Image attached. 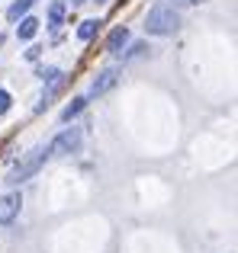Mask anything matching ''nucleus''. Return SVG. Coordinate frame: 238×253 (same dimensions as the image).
I'll list each match as a JSON object with an SVG mask.
<instances>
[{
  "instance_id": "obj_1",
  "label": "nucleus",
  "mask_w": 238,
  "mask_h": 253,
  "mask_svg": "<svg viewBox=\"0 0 238 253\" xmlns=\"http://www.w3.org/2000/svg\"><path fill=\"white\" fill-rule=\"evenodd\" d=\"M177 29H180V13L168 3L151 6L145 16V32H151V36H174Z\"/></svg>"
},
{
  "instance_id": "obj_2",
  "label": "nucleus",
  "mask_w": 238,
  "mask_h": 253,
  "mask_svg": "<svg viewBox=\"0 0 238 253\" xmlns=\"http://www.w3.org/2000/svg\"><path fill=\"white\" fill-rule=\"evenodd\" d=\"M45 157H49V148H32L29 154L23 157V161L16 164L10 173H6V183L10 186H19V183H26V179L32 176V173H39V167L45 164Z\"/></svg>"
},
{
  "instance_id": "obj_3",
  "label": "nucleus",
  "mask_w": 238,
  "mask_h": 253,
  "mask_svg": "<svg viewBox=\"0 0 238 253\" xmlns=\"http://www.w3.org/2000/svg\"><path fill=\"white\" fill-rule=\"evenodd\" d=\"M81 148V128H64L61 135H55V141L49 144V157H68Z\"/></svg>"
},
{
  "instance_id": "obj_4",
  "label": "nucleus",
  "mask_w": 238,
  "mask_h": 253,
  "mask_svg": "<svg viewBox=\"0 0 238 253\" xmlns=\"http://www.w3.org/2000/svg\"><path fill=\"white\" fill-rule=\"evenodd\" d=\"M19 209H23V196H19V192L0 196V224H10L13 218L19 215Z\"/></svg>"
},
{
  "instance_id": "obj_5",
  "label": "nucleus",
  "mask_w": 238,
  "mask_h": 253,
  "mask_svg": "<svg viewBox=\"0 0 238 253\" xmlns=\"http://www.w3.org/2000/svg\"><path fill=\"white\" fill-rule=\"evenodd\" d=\"M116 81H119V71L116 68H107V71H100V77L94 81V86H90V93L94 96H103V93H110L116 86Z\"/></svg>"
},
{
  "instance_id": "obj_6",
  "label": "nucleus",
  "mask_w": 238,
  "mask_h": 253,
  "mask_svg": "<svg viewBox=\"0 0 238 253\" xmlns=\"http://www.w3.org/2000/svg\"><path fill=\"white\" fill-rule=\"evenodd\" d=\"M125 42H129V29H125V26H116V29L110 32V39H107V51L110 55H122Z\"/></svg>"
},
{
  "instance_id": "obj_7",
  "label": "nucleus",
  "mask_w": 238,
  "mask_h": 253,
  "mask_svg": "<svg viewBox=\"0 0 238 253\" xmlns=\"http://www.w3.org/2000/svg\"><path fill=\"white\" fill-rule=\"evenodd\" d=\"M16 39H23V42H29L32 36L39 32V19H32V16H23V19H16Z\"/></svg>"
},
{
  "instance_id": "obj_8",
  "label": "nucleus",
  "mask_w": 238,
  "mask_h": 253,
  "mask_svg": "<svg viewBox=\"0 0 238 253\" xmlns=\"http://www.w3.org/2000/svg\"><path fill=\"white\" fill-rule=\"evenodd\" d=\"M36 3V0H16V3H10V10H6V16L16 23V19H23L26 13H29V6Z\"/></svg>"
},
{
  "instance_id": "obj_9",
  "label": "nucleus",
  "mask_w": 238,
  "mask_h": 253,
  "mask_svg": "<svg viewBox=\"0 0 238 253\" xmlns=\"http://www.w3.org/2000/svg\"><path fill=\"white\" fill-rule=\"evenodd\" d=\"M84 106H87V99H84V96H77V99H71V103H68V106H64V112H61V119H64V122H71V119H74V116H77V112H84Z\"/></svg>"
},
{
  "instance_id": "obj_10",
  "label": "nucleus",
  "mask_w": 238,
  "mask_h": 253,
  "mask_svg": "<svg viewBox=\"0 0 238 253\" xmlns=\"http://www.w3.org/2000/svg\"><path fill=\"white\" fill-rule=\"evenodd\" d=\"M97 29H100V19H84L81 29H77V36L87 42V39H94V36H97Z\"/></svg>"
},
{
  "instance_id": "obj_11",
  "label": "nucleus",
  "mask_w": 238,
  "mask_h": 253,
  "mask_svg": "<svg viewBox=\"0 0 238 253\" xmlns=\"http://www.w3.org/2000/svg\"><path fill=\"white\" fill-rule=\"evenodd\" d=\"M61 19H64V3H61V0H55V3L49 6V23L52 26H61Z\"/></svg>"
},
{
  "instance_id": "obj_12",
  "label": "nucleus",
  "mask_w": 238,
  "mask_h": 253,
  "mask_svg": "<svg viewBox=\"0 0 238 253\" xmlns=\"http://www.w3.org/2000/svg\"><path fill=\"white\" fill-rule=\"evenodd\" d=\"M58 77H61V71H58V68H45V71H42V81H45V84H55Z\"/></svg>"
},
{
  "instance_id": "obj_13",
  "label": "nucleus",
  "mask_w": 238,
  "mask_h": 253,
  "mask_svg": "<svg viewBox=\"0 0 238 253\" xmlns=\"http://www.w3.org/2000/svg\"><path fill=\"white\" fill-rule=\"evenodd\" d=\"M6 109H10V93L0 90V112H6Z\"/></svg>"
},
{
  "instance_id": "obj_14",
  "label": "nucleus",
  "mask_w": 238,
  "mask_h": 253,
  "mask_svg": "<svg viewBox=\"0 0 238 253\" xmlns=\"http://www.w3.org/2000/svg\"><path fill=\"white\" fill-rule=\"evenodd\" d=\"M177 6H190V3H206V0H174Z\"/></svg>"
},
{
  "instance_id": "obj_15",
  "label": "nucleus",
  "mask_w": 238,
  "mask_h": 253,
  "mask_svg": "<svg viewBox=\"0 0 238 253\" xmlns=\"http://www.w3.org/2000/svg\"><path fill=\"white\" fill-rule=\"evenodd\" d=\"M74 3H84V0H74Z\"/></svg>"
}]
</instances>
